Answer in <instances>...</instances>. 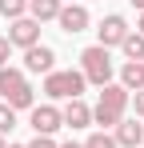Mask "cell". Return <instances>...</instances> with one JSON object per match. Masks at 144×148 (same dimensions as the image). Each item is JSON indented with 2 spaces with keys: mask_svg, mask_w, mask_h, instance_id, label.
<instances>
[{
  "mask_svg": "<svg viewBox=\"0 0 144 148\" xmlns=\"http://www.w3.org/2000/svg\"><path fill=\"white\" fill-rule=\"evenodd\" d=\"M128 104H132V92H128L120 80L104 84V88H100V100H96V108H92V124L100 132L116 128V124L124 120V108H128Z\"/></svg>",
  "mask_w": 144,
  "mask_h": 148,
  "instance_id": "obj_1",
  "label": "cell"
},
{
  "mask_svg": "<svg viewBox=\"0 0 144 148\" xmlns=\"http://www.w3.org/2000/svg\"><path fill=\"white\" fill-rule=\"evenodd\" d=\"M84 88H88V80H84L80 68H56V72H48L44 84H40V92H44L48 100H80Z\"/></svg>",
  "mask_w": 144,
  "mask_h": 148,
  "instance_id": "obj_2",
  "label": "cell"
},
{
  "mask_svg": "<svg viewBox=\"0 0 144 148\" xmlns=\"http://www.w3.org/2000/svg\"><path fill=\"white\" fill-rule=\"evenodd\" d=\"M80 72H84V80L88 84H96V88H104V84H112V56H108V48H100V44H92V48L80 52Z\"/></svg>",
  "mask_w": 144,
  "mask_h": 148,
  "instance_id": "obj_3",
  "label": "cell"
},
{
  "mask_svg": "<svg viewBox=\"0 0 144 148\" xmlns=\"http://www.w3.org/2000/svg\"><path fill=\"white\" fill-rule=\"evenodd\" d=\"M128 32H132V28H128V20H124L120 12H108V16L96 24V44H100V48H120Z\"/></svg>",
  "mask_w": 144,
  "mask_h": 148,
  "instance_id": "obj_4",
  "label": "cell"
},
{
  "mask_svg": "<svg viewBox=\"0 0 144 148\" xmlns=\"http://www.w3.org/2000/svg\"><path fill=\"white\" fill-rule=\"evenodd\" d=\"M28 124H32L36 136H52L56 128H64V116H60V108L48 100V104H36V108L28 112Z\"/></svg>",
  "mask_w": 144,
  "mask_h": 148,
  "instance_id": "obj_5",
  "label": "cell"
},
{
  "mask_svg": "<svg viewBox=\"0 0 144 148\" xmlns=\"http://www.w3.org/2000/svg\"><path fill=\"white\" fill-rule=\"evenodd\" d=\"M8 40H12V48H36L40 44V24L32 20V16H20V20H12L8 24Z\"/></svg>",
  "mask_w": 144,
  "mask_h": 148,
  "instance_id": "obj_6",
  "label": "cell"
},
{
  "mask_svg": "<svg viewBox=\"0 0 144 148\" xmlns=\"http://www.w3.org/2000/svg\"><path fill=\"white\" fill-rule=\"evenodd\" d=\"M56 24H60V32L76 36V32H84V28L92 24V16H88V8H84V4H64V8H60V16H56Z\"/></svg>",
  "mask_w": 144,
  "mask_h": 148,
  "instance_id": "obj_7",
  "label": "cell"
},
{
  "mask_svg": "<svg viewBox=\"0 0 144 148\" xmlns=\"http://www.w3.org/2000/svg\"><path fill=\"white\" fill-rule=\"evenodd\" d=\"M24 72H40V76L56 72V52L48 48V44H36V48H28V52H24Z\"/></svg>",
  "mask_w": 144,
  "mask_h": 148,
  "instance_id": "obj_8",
  "label": "cell"
},
{
  "mask_svg": "<svg viewBox=\"0 0 144 148\" xmlns=\"http://www.w3.org/2000/svg\"><path fill=\"white\" fill-rule=\"evenodd\" d=\"M60 116H64V128L76 132V128H88V124H92V108H88L84 100H68V104L60 108Z\"/></svg>",
  "mask_w": 144,
  "mask_h": 148,
  "instance_id": "obj_9",
  "label": "cell"
},
{
  "mask_svg": "<svg viewBox=\"0 0 144 148\" xmlns=\"http://www.w3.org/2000/svg\"><path fill=\"white\" fill-rule=\"evenodd\" d=\"M112 140H116V148H136V144L144 140V124H136V120L124 116V120L112 128Z\"/></svg>",
  "mask_w": 144,
  "mask_h": 148,
  "instance_id": "obj_10",
  "label": "cell"
},
{
  "mask_svg": "<svg viewBox=\"0 0 144 148\" xmlns=\"http://www.w3.org/2000/svg\"><path fill=\"white\" fill-rule=\"evenodd\" d=\"M60 8H64V0H28V16H32L36 24L56 20V16H60Z\"/></svg>",
  "mask_w": 144,
  "mask_h": 148,
  "instance_id": "obj_11",
  "label": "cell"
},
{
  "mask_svg": "<svg viewBox=\"0 0 144 148\" xmlns=\"http://www.w3.org/2000/svg\"><path fill=\"white\" fill-rule=\"evenodd\" d=\"M24 84H28V80H24V68H12V64L0 68V96H4V100L12 96V92H20Z\"/></svg>",
  "mask_w": 144,
  "mask_h": 148,
  "instance_id": "obj_12",
  "label": "cell"
},
{
  "mask_svg": "<svg viewBox=\"0 0 144 148\" xmlns=\"http://www.w3.org/2000/svg\"><path fill=\"white\" fill-rule=\"evenodd\" d=\"M120 84H124L128 92H140V88H144V60H124V68H120Z\"/></svg>",
  "mask_w": 144,
  "mask_h": 148,
  "instance_id": "obj_13",
  "label": "cell"
},
{
  "mask_svg": "<svg viewBox=\"0 0 144 148\" xmlns=\"http://www.w3.org/2000/svg\"><path fill=\"white\" fill-rule=\"evenodd\" d=\"M4 104H12V108H16V112H24V108H28V112H32V108H36V88H32V84H24L20 92H12V96L4 100Z\"/></svg>",
  "mask_w": 144,
  "mask_h": 148,
  "instance_id": "obj_14",
  "label": "cell"
},
{
  "mask_svg": "<svg viewBox=\"0 0 144 148\" xmlns=\"http://www.w3.org/2000/svg\"><path fill=\"white\" fill-rule=\"evenodd\" d=\"M120 52H124L128 60H144V36L136 32V28H132V32L124 36V44H120Z\"/></svg>",
  "mask_w": 144,
  "mask_h": 148,
  "instance_id": "obj_15",
  "label": "cell"
},
{
  "mask_svg": "<svg viewBox=\"0 0 144 148\" xmlns=\"http://www.w3.org/2000/svg\"><path fill=\"white\" fill-rule=\"evenodd\" d=\"M0 16L12 24V20H20V16H28V0H0Z\"/></svg>",
  "mask_w": 144,
  "mask_h": 148,
  "instance_id": "obj_16",
  "label": "cell"
},
{
  "mask_svg": "<svg viewBox=\"0 0 144 148\" xmlns=\"http://www.w3.org/2000/svg\"><path fill=\"white\" fill-rule=\"evenodd\" d=\"M12 128H16V108L12 104H0V136L12 132Z\"/></svg>",
  "mask_w": 144,
  "mask_h": 148,
  "instance_id": "obj_17",
  "label": "cell"
},
{
  "mask_svg": "<svg viewBox=\"0 0 144 148\" xmlns=\"http://www.w3.org/2000/svg\"><path fill=\"white\" fill-rule=\"evenodd\" d=\"M84 148H116V140H112L108 132H92V136L84 140Z\"/></svg>",
  "mask_w": 144,
  "mask_h": 148,
  "instance_id": "obj_18",
  "label": "cell"
},
{
  "mask_svg": "<svg viewBox=\"0 0 144 148\" xmlns=\"http://www.w3.org/2000/svg\"><path fill=\"white\" fill-rule=\"evenodd\" d=\"M8 56H12V40H8V36H0V68L8 64Z\"/></svg>",
  "mask_w": 144,
  "mask_h": 148,
  "instance_id": "obj_19",
  "label": "cell"
},
{
  "mask_svg": "<svg viewBox=\"0 0 144 148\" xmlns=\"http://www.w3.org/2000/svg\"><path fill=\"white\" fill-rule=\"evenodd\" d=\"M132 108H136V116L144 120V88H140V92H132Z\"/></svg>",
  "mask_w": 144,
  "mask_h": 148,
  "instance_id": "obj_20",
  "label": "cell"
},
{
  "mask_svg": "<svg viewBox=\"0 0 144 148\" xmlns=\"http://www.w3.org/2000/svg\"><path fill=\"white\" fill-rule=\"evenodd\" d=\"M28 148H60V144H56L52 136H36V140H32V144H28Z\"/></svg>",
  "mask_w": 144,
  "mask_h": 148,
  "instance_id": "obj_21",
  "label": "cell"
},
{
  "mask_svg": "<svg viewBox=\"0 0 144 148\" xmlns=\"http://www.w3.org/2000/svg\"><path fill=\"white\" fill-rule=\"evenodd\" d=\"M136 32H140V36H144V12H140V16H136Z\"/></svg>",
  "mask_w": 144,
  "mask_h": 148,
  "instance_id": "obj_22",
  "label": "cell"
},
{
  "mask_svg": "<svg viewBox=\"0 0 144 148\" xmlns=\"http://www.w3.org/2000/svg\"><path fill=\"white\" fill-rule=\"evenodd\" d=\"M60 148H84V144H76V140H64V144H60Z\"/></svg>",
  "mask_w": 144,
  "mask_h": 148,
  "instance_id": "obj_23",
  "label": "cell"
},
{
  "mask_svg": "<svg viewBox=\"0 0 144 148\" xmlns=\"http://www.w3.org/2000/svg\"><path fill=\"white\" fill-rule=\"evenodd\" d=\"M132 8H136V12H144V0H132Z\"/></svg>",
  "mask_w": 144,
  "mask_h": 148,
  "instance_id": "obj_24",
  "label": "cell"
},
{
  "mask_svg": "<svg viewBox=\"0 0 144 148\" xmlns=\"http://www.w3.org/2000/svg\"><path fill=\"white\" fill-rule=\"evenodd\" d=\"M8 148H28V144H8Z\"/></svg>",
  "mask_w": 144,
  "mask_h": 148,
  "instance_id": "obj_25",
  "label": "cell"
},
{
  "mask_svg": "<svg viewBox=\"0 0 144 148\" xmlns=\"http://www.w3.org/2000/svg\"><path fill=\"white\" fill-rule=\"evenodd\" d=\"M0 148H8V144H4V136H0Z\"/></svg>",
  "mask_w": 144,
  "mask_h": 148,
  "instance_id": "obj_26",
  "label": "cell"
},
{
  "mask_svg": "<svg viewBox=\"0 0 144 148\" xmlns=\"http://www.w3.org/2000/svg\"><path fill=\"white\" fill-rule=\"evenodd\" d=\"M64 4H76V0H64Z\"/></svg>",
  "mask_w": 144,
  "mask_h": 148,
  "instance_id": "obj_27",
  "label": "cell"
}]
</instances>
